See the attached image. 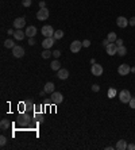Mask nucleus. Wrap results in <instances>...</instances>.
Returning a JSON list of instances; mask_svg holds the SVG:
<instances>
[{
    "label": "nucleus",
    "instance_id": "nucleus-1",
    "mask_svg": "<svg viewBox=\"0 0 135 150\" xmlns=\"http://www.w3.org/2000/svg\"><path fill=\"white\" fill-rule=\"evenodd\" d=\"M131 93L130 91H127V89H122L120 92H119V100H120L122 103H124V104H127V103L131 100Z\"/></svg>",
    "mask_w": 135,
    "mask_h": 150
},
{
    "label": "nucleus",
    "instance_id": "nucleus-2",
    "mask_svg": "<svg viewBox=\"0 0 135 150\" xmlns=\"http://www.w3.org/2000/svg\"><path fill=\"white\" fill-rule=\"evenodd\" d=\"M50 102L53 104H61L63 102V96L61 92H53L51 93V97H50Z\"/></svg>",
    "mask_w": 135,
    "mask_h": 150
},
{
    "label": "nucleus",
    "instance_id": "nucleus-3",
    "mask_svg": "<svg viewBox=\"0 0 135 150\" xmlns=\"http://www.w3.org/2000/svg\"><path fill=\"white\" fill-rule=\"evenodd\" d=\"M41 33H42V34H43V35L46 37V38H49V37H53V35H54L55 30H54V29H53L51 26H50V24H45V26L42 27Z\"/></svg>",
    "mask_w": 135,
    "mask_h": 150
},
{
    "label": "nucleus",
    "instance_id": "nucleus-4",
    "mask_svg": "<svg viewBox=\"0 0 135 150\" xmlns=\"http://www.w3.org/2000/svg\"><path fill=\"white\" fill-rule=\"evenodd\" d=\"M47 18H49V10L46 7L45 8H39V11L36 12V19L42 22V20H46Z\"/></svg>",
    "mask_w": 135,
    "mask_h": 150
},
{
    "label": "nucleus",
    "instance_id": "nucleus-5",
    "mask_svg": "<svg viewBox=\"0 0 135 150\" xmlns=\"http://www.w3.org/2000/svg\"><path fill=\"white\" fill-rule=\"evenodd\" d=\"M117 73L120 76H127L128 73H131V66L127 65V64H122L117 68Z\"/></svg>",
    "mask_w": 135,
    "mask_h": 150
},
{
    "label": "nucleus",
    "instance_id": "nucleus-6",
    "mask_svg": "<svg viewBox=\"0 0 135 150\" xmlns=\"http://www.w3.org/2000/svg\"><path fill=\"white\" fill-rule=\"evenodd\" d=\"M90 72H92V75L93 76H97V77H99V76L103 75L104 69H103V66L99 65V64H93L92 68H90Z\"/></svg>",
    "mask_w": 135,
    "mask_h": 150
},
{
    "label": "nucleus",
    "instance_id": "nucleus-7",
    "mask_svg": "<svg viewBox=\"0 0 135 150\" xmlns=\"http://www.w3.org/2000/svg\"><path fill=\"white\" fill-rule=\"evenodd\" d=\"M105 50H107L108 56H115V54L117 53V45L115 43V42H111V43L105 48Z\"/></svg>",
    "mask_w": 135,
    "mask_h": 150
},
{
    "label": "nucleus",
    "instance_id": "nucleus-8",
    "mask_svg": "<svg viewBox=\"0 0 135 150\" xmlns=\"http://www.w3.org/2000/svg\"><path fill=\"white\" fill-rule=\"evenodd\" d=\"M81 48H82V42H80V41H73L70 43V52L72 53H78Z\"/></svg>",
    "mask_w": 135,
    "mask_h": 150
},
{
    "label": "nucleus",
    "instance_id": "nucleus-9",
    "mask_svg": "<svg viewBox=\"0 0 135 150\" xmlns=\"http://www.w3.org/2000/svg\"><path fill=\"white\" fill-rule=\"evenodd\" d=\"M12 54H14V57L22 58L23 56H24V49H23L22 46H16V45H15V48L12 49Z\"/></svg>",
    "mask_w": 135,
    "mask_h": 150
},
{
    "label": "nucleus",
    "instance_id": "nucleus-10",
    "mask_svg": "<svg viewBox=\"0 0 135 150\" xmlns=\"http://www.w3.org/2000/svg\"><path fill=\"white\" fill-rule=\"evenodd\" d=\"M57 77L59 80H66L69 77V71L65 69V68H61L59 71H57Z\"/></svg>",
    "mask_w": 135,
    "mask_h": 150
},
{
    "label": "nucleus",
    "instance_id": "nucleus-11",
    "mask_svg": "<svg viewBox=\"0 0 135 150\" xmlns=\"http://www.w3.org/2000/svg\"><path fill=\"white\" fill-rule=\"evenodd\" d=\"M24 24H26V19H24V18H16L15 20H14V27H15L16 30L23 29Z\"/></svg>",
    "mask_w": 135,
    "mask_h": 150
},
{
    "label": "nucleus",
    "instance_id": "nucleus-12",
    "mask_svg": "<svg viewBox=\"0 0 135 150\" xmlns=\"http://www.w3.org/2000/svg\"><path fill=\"white\" fill-rule=\"evenodd\" d=\"M54 42H55L54 37H49V38H45V39H43L42 46H43V49H50L54 45Z\"/></svg>",
    "mask_w": 135,
    "mask_h": 150
},
{
    "label": "nucleus",
    "instance_id": "nucleus-13",
    "mask_svg": "<svg viewBox=\"0 0 135 150\" xmlns=\"http://www.w3.org/2000/svg\"><path fill=\"white\" fill-rule=\"evenodd\" d=\"M36 27L35 26H28L26 29V35L28 37V38H32V37H35L36 35Z\"/></svg>",
    "mask_w": 135,
    "mask_h": 150
},
{
    "label": "nucleus",
    "instance_id": "nucleus-14",
    "mask_svg": "<svg viewBox=\"0 0 135 150\" xmlns=\"http://www.w3.org/2000/svg\"><path fill=\"white\" fill-rule=\"evenodd\" d=\"M116 24H117V27L124 29V27H127V24H128V20H127L124 16H119V18L116 19Z\"/></svg>",
    "mask_w": 135,
    "mask_h": 150
},
{
    "label": "nucleus",
    "instance_id": "nucleus-15",
    "mask_svg": "<svg viewBox=\"0 0 135 150\" xmlns=\"http://www.w3.org/2000/svg\"><path fill=\"white\" fill-rule=\"evenodd\" d=\"M14 37H15V39L22 41L23 38L26 37V31H22V29H19V30H16L15 33H14Z\"/></svg>",
    "mask_w": 135,
    "mask_h": 150
},
{
    "label": "nucleus",
    "instance_id": "nucleus-16",
    "mask_svg": "<svg viewBox=\"0 0 135 150\" xmlns=\"http://www.w3.org/2000/svg\"><path fill=\"white\" fill-rule=\"evenodd\" d=\"M54 88H55V85H54V83H46L45 84V92L46 93H50V95H51V93L53 92H55V91H54Z\"/></svg>",
    "mask_w": 135,
    "mask_h": 150
},
{
    "label": "nucleus",
    "instance_id": "nucleus-17",
    "mask_svg": "<svg viewBox=\"0 0 135 150\" xmlns=\"http://www.w3.org/2000/svg\"><path fill=\"white\" fill-rule=\"evenodd\" d=\"M127 142L124 141V139H119V141L116 142V149L117 150H127Z\"/></svg>",
    "mask_w": 135,
    "mask_h": 150
},
{
    "label": "nucleus",
    "instance_id": "nucleus-18",
    "mask_svg": "<svg viewBox=\"0 0 135 150\" xmlns=\"http://www.w3.org/2000/svg\"><path fill=\"white\" fill-rule=\"evenodd\" d=\"M50 66H51V71H59V69H61V62L55 58V60L51 62V65Z\"/></svg>",
    "mask_w": 135,
    "mask_h": 150
},
{
    "label": "nucleus",
    "instance_id": "nucleus-19",
    "mask_svg": "<svg viewBox=\"0 0 135 150\" xmlns=\"http://www.w3.org/2000/svg\"><path fill=\"white\" fill-rule=\"evenodd\" d=\"M127 53V49L124 46H117V56H120V57H124Z\"/></svg>",
    "mask_w": 135,
    "mask_h": 150
},
{
    "label": "nucleus",
    "instance_id": "nucleus-20",
    "mask_svg": "<svg viewBox=\"0 0 135 150\" xmlns=\"http://www.w3.org/2000/svg\"><path fill=\"white\" fill-rule=\"evenodd\" d=\"M9 126H11V124H9V122L7 119H3L1 122H0V127H1V130H8Z\"/></svg>",
    "mask_w": 135,
    "mask_h": 150
},
{
    "label": "nucleus",
    "instance_id": "nucleus-21",
    "mask_svg": "<svg viewBox=\"0 0 135 150\" xmlns=\"http://www.w3.org/2000/svg\"><path fill=\"white\" fill-rule=\"evenodd\" d=\"M107 39L109 41V42H116V33H113V31H111V33H108L107 35Z\"/></svg>",
    "mask_w": 135,
    "mask_h": 150
},
{
    "label": "nucleus",
    "instance_id": "nucleus-22",
    "mask_svg": "<svg viewBox=\"0 0 135 150\" xmlns=\"http://www.w3.org/2000/svg\"><path fill=\"white\" fill-rule=\"evenodd\" d=\"M41 54H42V58H45V60H47V58H50L51 56H53V53L50 52L49 49H45V50H43Z\"/></svg>",
    "mask_w": 135,
    "mask_h": 150
},
{
    "label": "nucleus",
    "instance_id": "nucleus-23",
    "mask_svg": "<svg viewBox=\"0 0 135 150\" xmlns=\"http://www.w3.org/2000/svg\"><path fill=\"white\" fill-rule=\"evenodd\" d=\"M4 46L7 49H14V48H15V43H14L12 39H5L4 41Z\"/></svg>",
    "mask_w": 135,
    "mask_h": 150
},
{
    "label": "nucleus",
    "instance_id": "nucleus-24",
    "mask_svg": "<svg viewBox=\"0 0 135 150\" xmlns=\"http://www.w3.org/2000/svg\"><path fill=\"white\" fill-rule=\"evenodd\" d=\"M54 39L57 41V39H61V38H62L63 37V31L62 30H55V33H54Z\"/></svg>",
    "mask_w": 135,
    "mask_h": 150
},
{
    "label": "nucleus",
    "instance_id": "nucleus-25",
    "mask_svg": "<svg viewBox=\"0 0 135 150\" xmlns=\"http://www.w3.org/2000/svg\"><path fill=\"white\" fill-rule=\"evenodd\" d=\"M108 99H113V97L116 96V89L115 88H109L108 89Z\"/></svg>",
    "mask_w": 135,
    "mask_h": 150
},
{
    "label": "nucleus",
    "instance_id": "nucleus-26",
    "mask_svg": "<svg viewBox=\"0 0 135 150\" xmlns=\"http://www.w3.org/2000/svg\"><path fill=\"white\" fill-rule=\"evenodd\" d=\"M128 106H130V108L135 110V97H131V100L128 102Z\"/></svg>",
    "mask_w": 135,
    "mask_h": 150
},
{
    "label": "nucleus",
    "instance_id": "nucleus-27",
    "mask_svg": "<svg viewBox=\"0 0 135 150\" xmlns=\"http://www.w3.org/2000/svg\"><path fill=\"white\" fill-rule=\"evenodd\" d=\"M31 0H22V4H23V7H30L31 5Z\"/></svg>",
    "mask_w": 135,
    "mask_h": 150
},
{
    "label": "nucleus",
    "instance_id": "nucleus-28",
    "mask_svg": "<svg viewBox=\"0 0 135 150\" xmlns=\"http://www.w3.org/2000/svg\"><path fill=\"white\" fill-rule=\"evenodd\" d=\"M5 143H7V138H5L4 135H1V137H0V145L4 146Z\"/></svg>",
    "mask_w": 135,
    "mask_h": 150
},
{
    "label": "nucleus",
    "instance_id": "nucleus-29",
    "mask_svg": "<svg viewBox=\"0 0 135 150\" xmlns=\"http://www.w3.org/2000/svg\"><path fill=\"white\" fill-rule=\"evenodd\" d=\"M59 56H61V52H59V50H54V52H53V57L54 58H57V60H58Z\"/></svg>",
    "mask_w": 135,
    "mask_h": 150
},
{
    "label": "nucleus",
    "instance_id": "nucleus-30",
    "mask_svg": "<svg viewBox=\"0 0 135 150\" xmlns=\"http://www.w3.org/2000/svg\"><path fill=\"white\" fill-rule=\"evenodd\" d=\"M82 46H84V48H89V46H90V41L89 39H84V42H82Z\"/></svg>",
    "mask_w": 135,
    "mask_h": 150
},
{
    "label": "nucleus",
    "instance_id": "nucleus-31",
    "mask_svg": "<svg viewBox=\"0 0 135 150\" xmlns=\"http://www.w3.org/2000/svg\"><path fill=\"white\" fill-rule=\"evenodd\" d=\"M92 91H93V92H99L100 91V87L97 84H93L92 85Z\"/></svg>",
    "mask_w": 135,
    "mask_h": 150
},
{
    "label": "nucleus",
    "instance_id": "nucleus-32",
    "mask_svg": "<svg viewBox=\"0 0 135 150\" xmlns=\"http://www.w3.org/2000/svg\"><path fill=\"white\" fill-rule=\"evenodd\" d=\"M28 45H30V46H34V45H35V38H34V37H32V38H28Z\"/></svg>",
    "mask_w": 135,
    "mask_h": 150
},
{
    "label": "nucleus",
    "instance_id": "nucleus-33",
    "mask_svg": "<svg viewBox=\"0 0 135 150\" xmlns=\"http://www.w3.org/2000/svg\"><path fill=\"white\" fill-rule=\"evenodd\" d=\"M115 43L117 45V46H123V39H120V38H117L116 39V42Z\"/></svg>",
    "mask_w": 135,
    "mask_h": 150
},
{
    "label": "nucleus",
    "instance_id": "nucleus-34",
    "mask_svg": "<svg viewBox=\"0 0 135 150\" xmlns=\"http://www.w3.org/2000/svg\"><path fill=\"white\" fill-rule=\"evenodd\" d=\"M128 24H130V26H135V16H134V18H131L130 20H128Z\"/></svg>",
    "mask_w": 135,
    "mask_h": 150
},
{
    "label": "nucleus",
    "instance_id": "nucleus-35",
    "mask_svg": "<svg viewBox=\"0 0 135 150\" xmlns=\"http://www.w3.org/2000/svg\"><path fill=\"white\" fill-rule=\"evenodd\" d=\"M127 149L128 150H135V143H130V145L127 146Z\"/></svg>",
    "mask_w": 135,
    "mask_h": 150
},
{
    "label": "nucleus",
    "instance_id": "nucleus-36",
    "mask_svg": "<svg viewBox=\"0 0 135 150\" xmlns=\"http://www.w3.org/2000/svg\"><path fill=\"white\" fill-rule=\"evenodd\" d=\"M109 43H111V42H109V41H108L107 38H105V39L103 41V45H104V46H105V48H107V46H108V45H109Z\"/></svg>",
    "mask_w": 135,
    "mask_h": 150
},
{
    "label": "nucleus",
    "instance_id": "nucleus-37",
    "mask_svg": "<svg viewBox=\"0 0 135 150\" xmlns=\"http://www.w3.org/2000/svg\"><path fill=\"white\" fill-rule=\"evenodd\" d=\"M45 7H46L45 1H39V8H45Z\"/></svg>",
    "mask_w": 135,
    "mask_h": 150
},
{
    "label": "nucleus",
    "instance_id": "nucleus-38",
    "mask_svg": "<svg viewBox=\"0 0 135 150\" xmlns=\"http://www.w3.org/2000/svg\"><path fill=\"white\" fill-rule=\"evenodd\" d=\"M14 33H15V31L11 30V29H8V30H7V34H8V35H14Z\"/></svg>",
    "mask_w": 135,
    "mask_h": 150
},
{
    "label": "nucleus",
    "instance_id": "nucleus-39",
    "mask_svg": "<svg viewBox=\"0 0 135 150\" xmlns=\"http://www.w3.org/2000/svg\"><path fill=\"white\" fill-rule=\"evenodd\" d=\"M39 95H41V97H42V96H45V95H46V92H45V89H43V91H42V92H41Z\"/></svg>",
    "mask_w": 135,
    "mask_h": 150
},
{
    "label": "nucleus",
    "instance_id": "nucleus-40",
    "mask_svg": "<svg viewBox=\"0 0 135 150\" xmlns=\"http://www.w3.org/2000/svg\"><path fill=\"white\" fill-rule=\"evenodd\" d=\"M105 149H107V150H113V149H115V147H112V146H107Z\"/></svg>",
    "mask_w": 135,
    "mask_h": 150
},
{
    "label": "nucleus",
    "instance_id": "nucleus-41",
    "mask_svg": "<svg viewBox=\"0 0 135 150\" xmlns=\"http://www.w3.org/2000/svg\"><path fill=\"white\" fill-rule=\"evenodd\" d=\"M131 73H135V66L134 68H131Z\"/></svg>",
    "mask_w": 135,
    "mask_h": 150
}]
</instances>
